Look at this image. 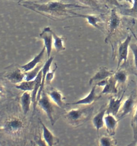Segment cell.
Returning <instances> with one entry per match:
<instances>
[{
	"mask_svg": "<svg viewBox=\"0 0 137 146\" xmlns=\"http://www.w3.org/2000/svg\"><path fill=\"white\" fill-rule=\"evenodd\" d=\"M119 2H122V1H125V2H126L128 3H130L132 5L133 3V0H118Z\"/></svg>",
	"mask_w": 137,
	"mask_h": 146,
	"instance_id": "d590c367",
	"label": "cell"
},
{
	"mask_svg": "<svg viewBox=\"0 0 137 146\" xmlns=\"http://www.w3.org/2000/svg\"><path fill=\"white\" fill-rule=\"evenodd\" d=\"M45 52H46V48L45 46H43L42 50L39 52V54L36 55L33 58V59L31 60L27 64L20 66V68L22 69V70L24 73L28 72V71L36 68L37 66L40 63H41V61H42Z\"/></svg>",
	"mask_w": 137,
	"mask_h": 146,
	"instance_id": "30bf717a",
	"label": "cell"
},
{
	"mask_svg": "<svg viewBox=\"0 0 137 146\" xmlns=\"http://www.w3.org/2000/svg\"><path fill=\"white\" fill-rule=\"evenodd\" d=\"M104 121L107 132L110 135H114L119 120H117L116 117L113 114H106L104 118Z\"/></svg>",
	"mask_w": 137,
	"mask_h": 146,
	"instance_id": "ac0fdd59",
	"label": "cell"
},
{
	"mask_svg": "<svg viewBox=\"0 0 137 146\" xmlns=\"http://www.w3.org/2000/svg\"><path fill=\"white\" fill-rule=\"evenodd\" d=\"M117 81L114 76H111L108 78L107 83L101 92L102 94H116L118 92L116 87Z\"/></svg>",
	"mask_w": 137,
	"mask_h": 146,
	"instance_id": "44dd1931",
	"label": "cell"
},
{
	"mask_svg": "<svg viewBox=\"0 0 137 146\" xmlns=\"http://www.w3.org/2000/svg\"><path fill=\"white\" fill-rule=\"evenodd\" d=\"M24 127L23 121L17 117H12L6 121L3 129L11 134H17L20 132Z\"/></svg>",
	"mask_w": 137,
	"mask_h": 146,
	"instance_id": "277c9868",
	"label": "cell"
},
{
	"mask_svg": "<svg viewBox=\"0 0 137 146\" xmlns=\"http://www.w3.org/2000/svg\"><path fill=\"white\" fill-rule=\"evenodd\" d=\"M46 92L51 100L59 108L63 109L66 105L64 103L63 95L61 91L54 88H51Z\"/></svg>",
	"mask_w": 137,
	"mask_h": 146,
	"instance_id": "9a60e30c",
	"label": "cell"
},
{
	"mask_svg": "<svg viewBox=\"0 0 137 146\" xmlns=\"http://www.w3.org/2000/svg\"><path fill=\"white\" fill-rule=\"evenodd\" d=\"M28 1V0H20V1H19L18 3L21 2H23V1Z\"/></svg>",
	"mask_w": 137,
	"mask_h": 146,
	"instance_id": "74e56055",
	"label": "cell"
},
{
	"mask_svg": "<svg viewBox=\"0 0 137 146\" xmlns=\"http://www.w3.org/2000/svg\"><path fill=\"white\" fill-rule=\"evenodd\" d=\"M106 111L107 107H103V109H102L99 112H97L92 119L93 126L96 128L97 133L101 128L103 127L105 125L104 118L106 114Z\"/></svg>",
	"mask_w": 137,
	"mask_h": 146,
	"instance_id": "ffe728a7",
	"label": "cell"
},
{
	"mask_svg": "<svg viewBox=\"0 0 137 146\" xmlns=\"http://www.w3.org/2000/svg\"><path fill=\"white\" fill-rule=\"evenodd\" d=\"M19 5L48 18L57 21L71 18L72 9H89L84 5L67 3L61 0H50L43 3L24 1L19 2Z\"/></svg>",
	"mask_w": 137,
	"mask_h": 146,
	"instance_id": "6da1fadb",
	"label": "cell"
},
{
	"mask_svg": "<svg viewBox=\"0 0 137 146\" xmlns=\"http://www.w3.org/2000/svg\"><path fill=\"white\" fill-rule=\"evenodd\" d=\"M35 80L32 81H23L20 83L16 84V88L24 91H32L35 84Z\"/></svg>",
	"mask_w": 137,
	"mask_h": 146,
	"instance_id": "cb8c5ba5",
	"label": "cell"
},
{
	"mask_svg": "<svg viewBox=\"0 0 137 146\" xmlns=\"http://www.w3.org/2000/svg\"><path fill=\"white\" fill-rule=\"evenodd\" d=\"M53 45L57 52H60L65 50L64 46V38L63 36H59L53 31Z\"/></svg>",
	"mask_w": 137,
	"mask_h": 146,
	"instance_id": "603a6c76",
	"label": "cell"
},
{
	"mask_svg": "<svg viewBox=\"0 0 137 146\" xmlns=\"http://www.w3.org/2000/svg\"><path fill=\"white\" fill-rule=\"evenodd\" d=\"M135 104V100L132 95H131L128 97V98L124 102L123 104H122V113L119 116V121L120 120L125 117L128 114L132 112L133 109L134 108Z\"/></svg>",
	"mask_w": 137,
	"mask_h": 146,
	"instance_id": "d6986e66",
	"label": "cell"
},
{
	"mask_svg": "<svg viewBox=\"0 0 137 146\" xmlns=\"http://www.w3.org/2000/svg\"><path fill=\"white\" fill-rule=\"evenodd\" d=\"M93 109V107L87 106L71 110L64 115V118L70 125L77 127L87 121L91 116Z\"/></svg>",
	"mask_w": 137,
	"mask_h": 146,
	"instance_id": "7a4b0ae2",
	"label": "cell"
},
{
	"mask_svg": "<svg viewBox=\"0 0 137 146\" xmlns=\"http://www.w3.org/2000/svg\"><path fill=\"white\" fill-rule=\"evenodd\" d=\"M125 91L122 96L116 99L113 97H110L109 98V104L107 107L106 114H111L116 117L119 113V111L122 106V102L123 98Z\"/></svg>",
	"mask_w": 137,
	"mask_h": 146,
	"instance_id": "ba28073f",
	"label": "cell"
},
{
	"mask_svg": "<svg viewBox=\"0 0 137 146\" xmlns=\"http://www.w3.org/2000/svg\"><path fill=\"white\" fill-rule=\"evenodd\" d=\"M106 2L110 5H114L116 7H121L122 5L120 4V3L118 1V0H105Z\"/></svg>",
	"mask_w": 137,
	"mask_h": 146,
	"instance_id": "d6a6232c",
	"label": "cell"
},
{
	"mask_svg": "<svg viewBox=\"0 0 137 146\" xmlns=\"http://www.w3.org/2000/svg\"><path fill=\"white\" fill-rule=\"evenodd\" d=\"M99 145L101 146H112L116 145V141L111 135L102 136L99 140Z\"/></svg>",
	"mask_w": 137,
	"mask_h": 146,
	"instance_id": "83f0119b",
	"label": "cell"
},
{
	"mask_svg": "<svg viewBox=\"0 0 137 146\" xmlns=\"http://www.w3.org/2000/svg\"><path fill=\"white\" fill-rule=\"evenodd\" d=\"M5 87L1 83H0V98H3L5 95Z\"/></svg>",
	"mask_w": 137,
	"mask_h": 146,
	"instance_id": "836d02e7",
	"label": "cell"
},
{
	"mask_svg": "<svg viewBox=\"0 0 137 146\" xmlns=\"http://www.w3.org/2000/svg\"><path fill=\"white\" fill-rule=\"evenodd\" d=\"M96 85L94 86L92 88L90 92L88 94L86 97L83 98L81 100H77L73 103H67L66 105H89L93 103L94 102L99 99L100 96H98L96 94Z\"/></svg>",
	"mask_w": 137,
	"mask_h": 146,
	"instance_id": "9c48e42d",
	"label": "cell"
},
{
	"mask_svg": "<svg viewBox=\"0 0 137 146\" xmlns=\"http://www.w3.org/2000/svg\"><path fill=\"white\" fill-rule=\"evenodd\" d=\"M107 80L108 78L102 80L99 82H96V83H95V85H96V87H105L107 83Z\"/></svg>",
	"mask_w": 137,
	"mask_h": 146,
	"instance_id": "e575fe53",
	"label": "cell"
},
{
	"mask_svg": "<svg viewBox=\"0 0 137 146\" xmlns=\"http://www.w3.org/2000/svg\"><path fill=\"white\" fill-rule=\"evenodd\" d=\"M131 32H132V33L133 36H134V38L136 39V41H137V37L136 36V35L134 33V32H133L132 31H131Z\"/></svg>",
	"mask_w": 137,
	"mask_h": 146,
	"instance_id": "8d00e7d4",
	"label": "cell"
},
{
	"mask_svg": "<svg viewBox=\"0 0 137 146\" xmlns=\"http://www.w3.org/2000/svg\"><path fill=\"white\" fill-rule=\"evenodd\" d=\"M39 35L43 41L44 46L46 48L47 58H49L50 56L53 45V30L48 27H45Z\"/></svg>",
	"mask_w": 137,
	"mask_h": 146,
	"instance_id": "52a82bcc",
	"label": "cell"
},
{
	"mask_svg": "<svg viewBox=\"0 0 137 146\" xmlns=\"http://www.w3.org/2000/svg\"><path fill=\"white\" fill-rule=\"evenodd\" d=\"M41 80H42V70H40V72L38 74V75H37V77L35 78V84L33 88V89L32 91V103L33 104V108L34 109H35L36 108V106L37 105L36 104V100H37V96L39 90L40 89V87L41 86Z\"/></svg>",
	"mask_w": 137,
	"mask_h": 146,
	"instance_id": "7402d4cb",
	"label": "cell"
},
{
	"mask_svg": "<svg viewBox=\"0 0 137 146\" xmlns=\"http://www.w3.org/2000/svg\"><path fill=\"white\" fill-rule=\"evenodd\" d=\"M131 126L133 132V141L131 144L129 145V146L136 145V143L137 142V108L133 116L131 121Z\"/></svg>",
	"mask_w": 137,
	"mask_h": 146,
	"instance_id": "f1b7e54d",
	"label": "cell"
},
{
	"mask_svg": "<svg viewBox=\"0 0 137 146\" xmlns=\"http://www.w3.org/2000/svg\"><path fill=\"white\" fill-rule=\"evenodd\" d=\"M54 58V56H50L49 58H48V59L46 61L45 64L43 65L42 68L41 69V70H42V80H41V86H40V89L39 90L38 95H37L36 104H37L38 100H39V98L41 97L42 92L43 91V90H44V87H45V83H46V75H47V73L50 70V67H51V64L53 61Z\"/></svg>",
	"mask_w": 137,
	"mask_h": 146,
	"instance_id": "4fadbf2b",
	"label": "cell"
},
{
	"mask_svg": "<svg viewBox=\"0 0 137 146\" xmlns=\"http://www.w3.org/2000/svg\"><path fill=\"white\" fill-rule=\"evenodd\" d=\"M130 48L132 51L133 54L134 55V61L135 66L137 69V45L135 44H130Z\"/></svg>",
	"mask_w": 137,
	"mask_h": 146,
	"instance_id": "1f68e13d",
	"label": "cell"
},
{
	"mask_svg": "<svg viewBox=\"0 0 137 146\" xmlns=\"http://www.w3.org/2000/svg\"><path fill=\"white\" fill-rule=\"evenodd\" d=\"M71 14L72 15L71 17H80L86 19L89 24L100 30L101 31L104 32L102 28L101 27L100 25L99 24V23H101L102 21L100 16L94 15H82L77 14L73 11L72 10L71 11Z\"/></svg>",
	"mask_w": 137,
	"mask_h": 146,
	"instance_id": "7c38bea8",
	"label": "cell"
},
{
	"mask_svg": "<svg viewBox=\"0 0 137 146\" xmlns=\"http://www.w3.org/2000/svg\"><path fill=\"white\" fill-rule=\"evenodd\" d=\"M132 37L130 35H128L126 39L123 42H121L119 45L118 49V64L117 70L119 69L120 64L122 61L126 62L128 57V50L130 47V42L131 41Z\"/></svg>",
	"mask_w": 137,
	"mask_h": 146,
	"instance_id": "8992f818",
	"label": "cell"
},
{
	"mask_svg": "<svg viewBox=\"0 0 137 146\" xmlns=\"http://www.w3.org/2000/svg\"><path fill=\"white\" fill-rule=\"evenodd\" d=\"M136 76H137V74H136Z\"/></svg>",
	"mask_w": 137,
	"mask_h": 146,
	"instance_id": "f35d334b",
	"label": "cell"
},
{
	"mask_svg": "<svg viewBox=\"0 0 137 146\" xmlns=\"http://www.w3.org/2000/svg\"><path fill=\"white\" fill-rule=\"evenodd\" d=\"M37 104L46 113L51 125L54 126L57 119L56 108L59 107L51 100L46 91L43 90L42 92L41 97L38 100Z\"/></svg>",
	"mask_w": 137,
	"mask_h": 146,
	"instance_id": "3957f363",
	"label": "cell"
},
{
	"mask_svg": "<svg viewBox=\"0 0 137 146\" xmlns=\"http://www.w3.org/2000/svg\"><path fill=\"white\" fill-rule=\"evenodd\" d=\"M121 13L124 16L137 18V0H133L132 7L130 9H121Z\"/></svg>",
	"mask_w": 137,
	"mask_h": 146,
	"instance_id": "484cf974",
	"label": "cell"
},
{
	"mask_svg": "<svg viewBox=\"0 0 137 146\" xmlns=\"http://www.w3.org/2000/svg\"><path fill=\"white\" fill-rule=\"evenodd\" d=\"M24 75L25 73L19 67L6 74L5 78L10 82L17 84L24 80Z\"/></svg>",
	"mask_w": 137,
	"mask_h": 146,
	"instance_id": "e0dca14e",
	"label": "cell"
},
{
	"mask_svg": "<svg viewBox=\"0 0 137 146\" xmlns=\"http://www.w3.org/2000/svg\"><path fill=\"white\" fill-rule=\"evenodd\" d=\"M117 83L123 84L128 79V73L123 69H118L113 75Z\"/></svg>",
	"mask_w": 137,
	"mask_h": 146,
	"instance_id": "4316f807",
	"label": "cell"
},
{
	"mask_svg": "<svg viewBox=\"0 0 137 146\" xmlns=\"http://www.w3.org/2000/svg\"><path fill=\"white\" fill-rule=\"evenodd\" d=\"M40 123L41 124L42 129V137L45 142L47 146H53L56 145L59 143V139L55 137L54 134L47 127L46 125L39 119Z\"/></svg>",
	"mask_w": 137,
	"mask_h": 146,
	"instance_id": "8fae6325",
	"label": "cell"
},
{
	"mask_svg": "<svg viewBox=\"0 0 137 146\" xmlns=\"http://www.w3.org/2000/svg\"><path fill=\"white\" fill-rule=\"evenodd\" d=\"M114 73V72L110 70L106 67H101L99 69L98 71L95 74V75L90 79L89 84L90 85H92L94 83H96V82L108 78L113 76Z\"/></svg>",
	"mask_w": 137,
	"mask_h": 146,
	"instance_id": "5bb4252c",
	"label": "cell"
},
{
	"mask_svg": "<svg viewBox=\"0 0 137 146\" xmlns=\"http://www.w3.org/2000/svg\"><path fill=\"white\" fill-rule=\"evenodd\" d=\"M43 65H38L36 68L25 72L24 75V81H32L35 80L37 75H38L40 71L42 68Z\"/></svg>",
	"mask_w": 137,
	"mask_h": 146,
	"instance_id": "d4e9b609",
	"label": "cell"
},
{
	"mask_svg": "<svg viewBox=\"0 0 137 146\" xmlns=\"http://www.w3.org/2000/svg\"><path fill=\"white\" fill-rule=\"evenodd\" d=\"M57 68V66L55 64V68L53 70H51L50 72L49 71L48 73H47L46 77V83H47L48 84H49L50 82H51L53 81V80L54 79L55 72H56Z\"/></svg>",
	"mask_w": 137,
	"mask_h": 146,
	"instance_id": "4dcf8cb0",
	"label": "cell"
},
{
	"mask_svg": "<svg viewBox=\"0 0 137 146\" xmlns=\"http://www.w3.org/2000/svg\"><path fill=\"white\" fill-rule=\"evenodd\" d=\"M31 91H24L20 97L19 103L23 114L26 115L30 111L32 103V95Z\"/></svg>",
	"mask_w": 137,
	"mask_h": 146,
	"instance_id": "2e32d148",
	"label": "cell"
},
{
	"mask_svg": "<svg viewBox=\"0 0 137 146\" xmlns=\"http://www.w3.org/2000/svg\"><path fill=\"white\" fill-rule=\"evenodd\" d=\"M121 19L115 9H113L110 14L108 21V35L105 40H108L112 35L116 32L120 26Z\"/></svg>",
	"mask_w": 137,
	"mask_h": 146,
	"instance_id": "5b68a950",
	"label": "cell"
},
{
	"mask_svg": "<svg viewBox=\"0 0 137 146\" xmlns=\"http://www.w3.org/2000/svg\"><path fill=\"white\" fill-rule=\"evenodd\" d=\"M82 5L88 8L98 9L100 7L98 0H78Z\"/></svg>",
	"mask_w": 137,
	"mask_h": 146,
	"instance_id": "f546056e",
	"label": "cell"
}]
</instances>
